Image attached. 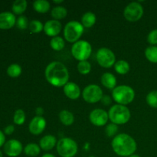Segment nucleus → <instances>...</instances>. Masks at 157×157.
Masks as SVG:
<instances>
[{
	"label": "nucleus",
	"mask_w": 157,
	"mask_h": 157,
	"mask_svg": "<svg viewBox=\"0 0 157 157\" xmlns=\"http://www.w3.org/2000/svg\"><path fill=\"white\" fill-rule=\"evenodd\" d=\"M109 120L116 125H123L130 121L131 113L127 106L115 104L108 111Z\"/></svg>",
	"instance_id": "nucleus-3"
},
{
	"label": "nucleus",
	"mask_w": 157,
	"mask_h": 157,
	"mask_svg": "<svg viewBox=\"0 0 157 157\" xmlns=\"http://www.w3.org/2000/svg\"><path fill=\"white\" fill-rule=\"evenodd\" d=\"M92 46L85 40H79L74 43L71 47V54L79 61H87L91 55Z\"/></svg>",
	"instance_id": "nucleus-7"
},
{
	"label": "nucleus",
	"mask_w": 157,
	"mask_h": 157,
	"mask_svg": "<svg viewBox=\"0 0 157 157\" xmlns=\"http://www.w3.org/2000/svg\"><path fill=\"white\" fill-rule=\"evenodd\" d=\"M22 69L18 64H12L8 67L7 75L11 78H18L21 75Z\"/></svg>",
	"instance_id": "nucleus-28"
},
{
	"label": "nucleus",
	"mask_w": 157,
	"mask_h": 157,
	"mask_svg": "<svg viewBox=\"0 0 157 157\" xmlns=\"http://www.w3.org/2000/svg\"><path fill=\"white\" fill-rule=\"evenodd\" d=\"M15 25H16L17 28L19 29L20 30H25L29 26L28 18L25 15H20L18 19L16 20V24Z\"/></svg>",
	"instance_id": "nucleus-34"
},
{
	"label": "nucleus",
	"mask_w": 157,
	"mask_h": 157,
	"mask_svg": "<svg viewBox=\"0 0 157 157\" xmlns=\"http://www.w3.org/2000/svg\"><path fill=\"white\" fill-rule=\"evenodd\" d=\"M15 131V127L13 125H8L4 128V132L3 133L6 135H11Z\"/></svg>",
	"instance_id": "nucleus-36"
},
{
	"label": "nucleus",
	"mask_w": 157,
	"mask_h": 157,
	"mask_svg": "<svg viewBox=\"0 0 157 157\" xmlns=\"http://www.w3.org/2000/svg\"><path fill=\"white\" fill-rule=\"evenodd\" d=\"M61 29H62V25H61V23L60 22V21L51 19L46 21L45 24L44 25L43 31L46 35L54 38V37L58 36V35L61 32Z\"/></svg>",
	"instance_id": "nucleus-14"
},
{
	"label": "nucleus",
	"mask_w": 157,
	"mask_h": 157,
	"mask_svg": "<svg viewBox=\"0 0 157 157\" xmlns=\"http://www.w3.org/2000/svg\"><path fill=\"white\" fill-rule=\"evenodd\" d=\"M84 27L78 21H70L64 28V39L70 43H75L79 41L84 33Z\"/></svg>",
	"instance_id": "nucleus-6"
},
{
	"label": "nucleus",
	"mask_w": 157,
	"mask_h": 157,
	"mask_svg": "<svg viewBox=\"0 0 157 157\" xmlns=\"http://www.w3.org/2000/svg\"><path fill=\"white\" fill-rule=\"evenodd\" d=\"M101 101L104 105L107 106V105H110V104H111L112 100H111V98H110V96H108V95H104Z\"/></svg>",
	"instance_id": "nucleus-37"
},
{
	"label": "nucleus",
	"mask_w": 157,
	"mask_h": 157,
	"mask_svg": "<svg viewBox=\"0 0 157 157\" xmlns=\"http://www.w3.org/2000/svg\"><path fill=\"white\" fill-rule=\"evenodd\" d=\"M96 58L99 65L104 68H110L114 66L116 63V56L113 51L108 48L103 47L98 49Z\"/></svg>",
	"instance_id": "nucleus-8"
},
{
	"label": "nucleus",
	"mask_w": 157,
	"mask_h": 157,
	"mask_svg": "<svg viewBox=\"0 0 157 157\" xmlns=\"http://www.w3.org/2000/svg\"><path fill=\"white\" fill-rule=\"evenodd\" d=\"M15 14L10 12H3L0 13V29L6 30L12 29L16 24Z\"/></svg>",
	"instance_id": "nucleus-15"
},
{
	"label": "nucleus",
	"mask_w": 157,
	"mask_h": 157,
	"mask_svg": "<svg viewBox=\"0 0 157 157\" xmlns=\"http://www.w3.org/2000/svg\"><path fill=\"white\" fill-rule=\"evenodd\" d=\"M41 147L39 145L34 143L27 144L24 148V153L26 156L30 157H36L41 153Z\"/></svg>",
	"instance_id": "nucleus-22"
},
{
	"label": "nucleus",
	"mask_w": 157,
	"mask_h": 157,
	"mask_svg": "<svg viewBox=\"0 0 157 157\" xmlns=\"http://www.w3.org/2000/svg\"><path fill=\"white\" fill-rule=\"evenodd\" d=\"M118 132V126L116 124L110 123L107 124L105 128V133L108 137H115Z\"/></svg>",
	"instance_id": "nucleus-33"
},
{
	"label": "nucleus",
	"mask_w": 157,
	"mask_h": 157,
	"mask_svg": "<svg viewBox=\"0 0 157 157\" xmlns=\"http://www.w3.org/2000/svg\"><path fill=\"white\" fill-rule=\"evenodd\" d=\"M111 147L117 155L129 157L135 153L137 149L136 140L127 133H120L113 137Z\"/></svg>",
	"instance_id": "nucleus-2"
},
{
	"label": "nucleus",
	"mask_w": 157,
	"mask_h": 157,
	"mask_svg": "<svg viewBox=\"0 0 157 157\" xmlns=\"http://www.w3.org/2000/svg\"><path fill=\"white\" fill-rule=\"evenodd\" d=\"M96 15L91 12H85L81 18V24L84 28H87V29L93 27L96 23Z\"/></svg>",
	"instance_id": "nucleus-19"
},
{
	"label": "nucleus",
	"mask_w": 157,
	"mask_h": 157,
	"mask_svg": "<svg viewBox=\"0 0 157 157\" xmlns=\"http://www.w3.org/2000/svg\"><path fill=\"white\" fill-rule=\"evenodd\" d=\"M67 15V10L65 7L64 6H55L52 9V12H51V15L55 20H59L64 19Z\"/></svg>",
	"instance_id": "nucleus-23"
},
{
	"label": "nucleus",
	"mask_w": 157,
	"mask_h": 157,
	"mask_svg": "<svg viewBox=\"0 0 157 157\" xmlns=\"http://www.w3.org/2000/svg\"><path fill=\"white\" fill-rule=\"evenodd\" d=\"M78 71L81 75H88L91 71V64L87 61H79L77 65Z\"/></svg>",
	"instance_id": "nucleus-29"
},
{
	"label": "nucleus",
	"mask_w": 157,
	"mask_h": 157,
	"mask_svg": "<svg viewBox=\"0 0 157 157\" xmlns=\"http://www.w3.org/2000/svg\"><path fill=\"white\" fill-rule=\"evenodd\" d=\"M46 127V121L43 117L35 116L29 123V130L32 134L38 136L44 131Z\"/></svg>",
	"instance_id": "nucleus-13"
},
{
	"label": "nucleus",
	"mask_w": 157,
	"mask_h": 157,
	"mask_svg": "<svg viewBox=\"0 0 157 157\" xmlns=\"http://www.w3.org/2000/svg\"><path fill=\"white\" fill-rule=\"evenodd\" d=\"M57 152L61 157H74L78 153V144L70 137H63L58 141Z\"/></svg>",
	"instance_id": "nucleus-5"
},
{
	"label": "nucleus",
	"mask_w": 157,
	"mask_h": 157,
	"mask_svg": "<svg viewBox=\"0 0 157 157\" xmlns=\"http://www.w3.org/2000/svg\"><path fill=\"white\" fill-rule=\"evenodd\" d=\"M41 157H56L55 156V155L52 154V153H45V154L42 155V156Z\"/></svg>",
	"instance_id": "nucleus-40"
},
{
	"label": "nucleus",
	"mask_w": 157,
	"mask_h": 157,
	"mask_svg": "<svg viewBox=\"0 0 157 157\" xmlns=\"http://www.w3.org/2000/svg\"><path fill=\"white\" fill-rule=\"evenodd\" d=\"M59 120L64 126H71L75 122V116L71 111L63 110L59 113Z\"/></svg>",
	"instance_id": "nucleus-20"
},
{
	"label": "nucleus",
	"mask_w": 157,
	"mask_h": 157,
	"mask_svg": "<svg viewBox=\"0 0 157 157\" xmlns=\"http://www.w3.org/2000/svg\"><path fill=\"white\" fill-rule=\"evenodd\" d=\"M28 6V2L26 0H15L12 3V10L15 15H21L24 13Z\"/></svg>",
	"instance_id": "nucleus-24"
},
{
	"label": "nucleus",
	"mask_w": 157,
	"mask_h": 157,
	"mask_svg": "<svg viewBox=\"0 0 157 157\" xmlns=\"http://www.w3.org/2000/svg\"><path fill=\"white\" fill-rule=\"evenodd\" d=\"M63 91L67 98L71 100H77L81 96V88L74 82H68L63 87Z\"/></svg>",
	"instance_id": "nucleus-16"
},
{
	"label": "nucleus",
	"mask_w": 157,
	"mask_h": 157,
	"mask_svg": "<svg viewBox=\"0 0 157 157\" xmlns=\"http://www.w3.org/2000/svg\"><path fill=\"white\" fill-rule=\"evenodd\" d=\"M103 96V90L101 87L97 84H91L84 88L82 91V98L89 104H95L101 101Z\"/></svg>",
	"instance_id": "nucleus-9"
},
{
	"label": "nucleus",
	"mask_w": 157,
	"mask_h": 157,
	"mask_svg": "<svg viewBox=\"0 0 157 157\" xmlns=\"http://www.w3.org/2000/svg\"><path fill=\"white\" fill-rule=\"evenodd\" d=\"M6 144V136L2 130H0V147L5 145Z\"/></svg>",
	"instance_id": "nucleus-38"
},
{
	"label": "nucleus",
	"mask_w": 157,
	"mask_h": 157,
	"mask_svg": "<svg viewBox=\"0 0 157 157\" xmlns=\"http://www.w3.org/2000/svg\"><path fill=\"white\" fill-rule=\"evenodd\" d=\"M101 81L102 85L107 89L113 90L117 87V78L114 75L110 72H106L102 75Z\"/></svg>",
	"instance_id": "nucleus-18"
},
{
	"label": "nucleus",
	"mask_w": 157,
	"mask_h": 157,
	"mask_svg": "<svg viewBox=\"0 0 157 157\" xmlns=\"http://www.w3.org/2000/svg\"><path fill=\"white\" fill-rule=\"evenodd\" d=\"M129 157H140L139 156V155H136V154H133V155H132V156H129Z\"/></svg>",
	"instance_id": "nucleus-42"
},
{
	"label": "nucleus",
	"mask_w": 157,
	"mask_h": 157,
	"mask_svg": "<svg viewBox=\"0 0 157 157\" xmlns=\"http://www.w3.org/2000/svg\"><path fill=\"white\" fill-rule=\"evenodd\" d=\"M44 76L48 82L55 87H64L70 78L67 67L60 61L49 63L44 71Z\"/></svg>",
	"instance_id": "nucleus-1"
},
{
	"label": "nucleus",
	"mask_w": 157,
	"mask_h": 157,
	"mask_svg": "<svg viewBox=\"0 0 157 157\" xmlns=\"http://www.w3.org/2000/svg\"><path fill=\"white\" fill-rule=\"evenodd\" d=\"M57 143L58 140L55 136L51 134L45 135L40 140L39 146L41 150L44 151H50L57 145Z\"/></svg>",
	"instance_id": "nucleus-17"
},
{
	"label": "nucleus",
	"mask_w": 157,
	"mask_h": 157,
	"mask_svg": "<svg viewBox=\"0 0 157 157\" xmlns=\"http://www.w3.org/2000/svg\"><path fill=\"white\" fill-rule=\"evenodd\" d=\"M144 8L138 2H132L125 7L124 15L126 19L131 22L137 21L144 15Z\"/></svg>",
	"instance_id": "nucleus-10"
},
{
	"label": "nucleus",
	"mask_w": 157,
	"mask_h": 157,
	"mask_svg": "<svg viewBox=\"0 0 157 157\" xmlns=\"http://www.w3.org/2000/svg\"><path fill=\"white\" fill-rule=\"evenodd\" d=\"M89 120L90 123L96 127H104L108 122V112L103 109L96 108L90 113Z\"/></svg>",
	"instance_id": "nucleus-11"
},
{
	"label": "nucleus",
	"mask_w": 157,
	"mask_h": 157,
	"mask_svg": "<svg viewBox=\"0 0 157 157\" xmlns=\"http://www.w3.org/2000/svg\"><path fill=\"white\" fill-rule=\"evenodd\" d=\"M130 64L125 60H120L116 61L114 64V70L119 75H124L130 71Z\"/></svg>",
	"instance_id": "nucleus-25"
},
{
	"label": "nucleus",
	"mask_w": 157,
	"mask_h": 157,
	"mask_svg": "<svg viewBox=\"0 0 157 157\" xmlns=\"http://www.w3.org/2000/svg\"><path fill=\"white\" fill-rule=\"evenodd\" d=\"M147 41L152 46L157 45V29L152 30L147 35Z\"/></svg>",
	"instance_id": "nucleus-35"
},
{
	"label": "nucleus",
	"mask_w": 157,
	"mask_h": 157,
	"mask_svg": "<svg viewBox=\"0 0 157 157\" xmlns=\"http://www.w3.org/2000/svg\"><path fill=\"white\" fill-rule=\"evenodd\" d=\"M23 150V147L19 140L12 139L6 142L4 145V153L9 157H17Z\"/></svg>",
	"instance_id": "nucleus-12"
},
{
	"label": "nucleus",
	"mask_w": 157,
	"mask_h": 157,
	"mask_svg": "<svg viewBox=\"0 0 157 157\" xmlns=\"http://www.w3.org/2000/svg\"><path fill=\"white\" fill-rule=\"evenodd\" d=\"M0 157H3V154H2V152L0 150Z\"/></svg>",
	"instance_id": "nucleus-43"
},
{
	"label": "nucleus",
	"mask_w": 157,
	"mask_h": 157,
	"mask_svg": "<svg viewBox=\"0 0 157 157\" xmlns=\"http://www.w3.org/2000/svg\"><path fill=\"white\" fill-rule=\"evenodd\" d=\"M35 113H36V116L38 117H42V115L44 114V109L41 107H38L35 109Z\"/></svg>",
	"instance_id": "nucleus-39"
},
{
	"label": "nucleus",
	"mask_w": 157,
	"mask_h": 157,
	"mask_svg": "<svg viewBox=\"0 0 157 157\" xmlns=\"http://www.w3.org/2000/svg\"><path fill=\"white\" fill-rule=\"evenodd\" d=\"M25 113L22 109H18L15 110L13 116V122L16 125H22L25 122Z\"/></svg>",
	"instance_id": "nucleus-30"
},
{
	"label": "nucleus",
	"mask_w": 157,
	"mask_h": 157,
	"mask_svg": "<svg viewBox=\"0 0 157 157\" xmlns=\"http://www.w3.org/2000/svg\"><path fill=\"white\" fill-rule=\"evenodd\" d=\"M53 2L55 3V4H61V3L64 2V1H63V0H54Z\"/></svg>",
	"instance_id": "nucleus-41"
},
{
	"label": "nucleus",
	"mask_w": 157,
	"mask_h": 157,
	"mask_svg": "<svg viewBox=\"0 0 157 157\" xmlns=\"http://www.w3.org/2000/svg\"><path fill=\"white\" fill-rule=\"evenodd\" d=\"M50 46L55 52H60L65 47V41L61 36L54 37L51 39Z\"/></svg>",
	"instance_id": "nucleus-26"
},
{
	"label": "nucleus",
	"mask_w": 157,
	"mask_h": 157,
	"mask_svg": "<svg viewBox=\"0 0 157 157\" xmlns=\"http://www.w3.org/2000/svg\"><path fill=\"white\" fill-rule=\"evenodd\" d=\"M112 98L117 104L127 106L134 100L135 90L128 85L117 86L112 91Z\"/></svg>",
	"instance_id": "nucleus-4"
},
{
	"label": "nucleus",
	"mask_w": 157,
	"mask_h": 157,
	"mask_svg": "<svg viewBox=\"0 0 157 157\" xmlns=\"http://www.w3.org/2000/svg\"><path fill=\"white\" fill-rule=\"evenodd\" d=\"M145 56L150 62L157 64V46H149L145 50Z\"/></svg>",
	"instance_id": "nucleus-27"
},
{
	"label": "nucleus",
	"mask_w": 157,
	"mask_h": 157,
	"mask_svg": "<svg viewBox=\"0 0 157 157\" xmlns=\"http://www.w3.org/2000/svg\"><path fill=\"white\" fill-rule=\"evenodd\" d=\"M33 8L38 13H47L51 8V5L47 0H36L33 2Z\"/></svg>",
	"instance_id": "nucleus-21"
},
{
	"label": "nucleus",
	"mask_w": 157,
	"mask_h": 157,
	"mask_svg": "<svg viewBox=\"0 0 157 157\" xmlns=\"http://www.w3.org/2000/svg\"><path fill=\"white\" fill-rule=\"evenodd\" d=\"M147 104L153 108H157V90H152L146 98Z\"/></svg>",
	"instance_id": "nucleus-32"
},
{
	"label": "nucleus",
	"mask_w": 157,
	"mask_h": 157,
	"mask_svg": "<svg viewBox=\"0 0 157 157\" xmlns=\"http://www.w3.org/2000/svg\"><path fill=\"white\" fill-rule=\"evenodd\" d=\"M29 30L32 33H40L44 29V25L38 20H32L29 22Z\"/></svg>",
	"instance_id": "nucleus-31"
}]
</instances>
